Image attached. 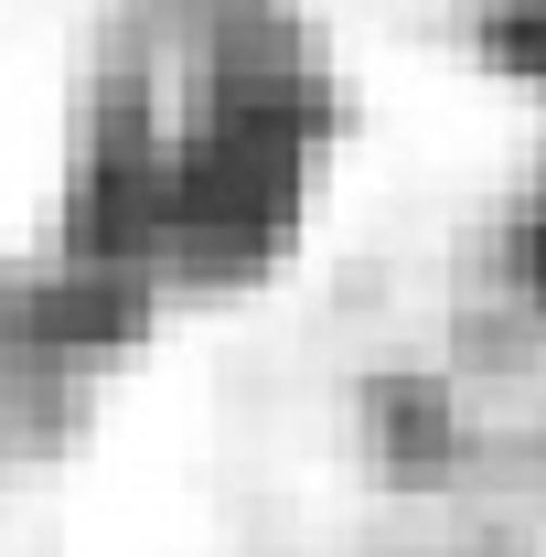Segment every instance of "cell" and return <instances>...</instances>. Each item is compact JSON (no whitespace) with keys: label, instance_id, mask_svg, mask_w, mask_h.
I'll return each instance as SVG.
<instances>
[{"label":"cell","instance_id":"cell-1","mask_svg":"<svg viewBox=\"0 0 546 557\" xmlns=\"http://www.w3.org/2000/svg\"><path fill=\"white\" fill-rule=\"evenodd\" d=\"M525 54H546V0H525Z\"/></svg>","mask_w":546,"mask_h":557},{"label":"cell","instance_id":"cell-2","mask_svg":"<svg viewBox=\"0 0 546 557\" xmlns=\"http://www.w3.org/2000/svg\"><path fill=\"white\" fill-rule=\"evenodd\" d=\"M525 247H536V269H546V214H536V225H525Z\"/></svg>","mask_w":546,"mask_h":557}]
</instances>
